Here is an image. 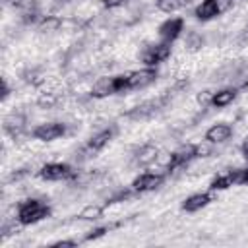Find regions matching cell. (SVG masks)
Returning <instances> with one entry per match:
<instances>
[{"label":"cell","mask_w":248,"mask_h":248,"mask_svg":"<svg viewBox=\"0 0 248 248\" xmlns=\"http://www.w3.org/2000/svg\"><path fill=\"white\" fill-rule=\"evenodd\" d=\"M157 157V149L153 147V145H143L140 151H138V163H141V165H145V163H151L153 159Z\"/></svg>","instance_id":"obj_16"},{"label":"cell","mask_w":248,"mask_h":248,"mask_svg":"<svg viewBox=\"0 0 248 248\" xmlns=\"http://www.w3.org/2000/svg\"><path fill=\"white\" fill-rule=\"evenodd\" d=\"M232 184H234V182H232V174H231V170H229V172H223V174L215 176V178L211 180L209 188H211V190H227V188L232 186Z\"/></svg>","instance_id":"obj_15"},{"label":"cell","mask_w":248,"mask_h":248,"mask_svg":"<svg viewBox=\"0 0 248 248\" xmlns=\"http://www.w3.org/2000/svg\"><path fill=\"white\" fill-rule=\"evenodd\" d=\"M112 78H114V91L124 93V91L141 89V87H147L149 83H153L157 78V70L145 68V70H138V72H130V74H122V76H112Z\"/></svg>","instance_id":"obj_1"},{"label":"cell","mask_w":248,"mask_h":248,"mask_svg":"<svg viewBox=\"0 0 248 248\" xmlns=\"http://www.w3.org/2000/svg\"><path fill=\"white\" fill-rule=\"evenodd\" d=\"M114 78H101L95 81L93 85V91L91 95L97 97V99H103V97H108V95H114Z\"/></svg>","instance_id":"obj_13"},{"label":"cell","mask_w":248,"mask_h":248,"mask_svg":"<svg viewBox=\"0 0 248 248\" xmlns=\"http://www.w3.org/2000/svg\"><path fill=\"white\" fill-rule=\"evenodd\" d=\"M202 151H203V147H200V145H184V147H180L178 151H174V153L170 155V161H169V167H167V169H169V170H174V169H178V167L190 163L192 159L200 157Z\"/></svg>","instance_id":"obj_5"},{"label":"cell","mask_w":248,"mask_h":248,"mask_svg":"<svg viewBox=\"0 0 248 248\" xmlns=\"http://www.w3.org/2000/svg\"><path fill=\"white\" fill-rule=\"evenodd\" d=\"M225 8H227L225 0H202V4H198L194 14H196L198 19L207 21V19H213L215 16H219Z\"/></svg>","instance_id":"obj_8"},{"label":"cell","mask_w":248,"mask_h":248,"mask_svg":"<svg viewBox=\"0 0 248 248\" xmlns=\"http://www.w3.org/2000/svg\"><path fill=\"white\" fill-rule=\"evenodd\" d=\"M232 134V128L227 124V122H219V124H213L207 132H205V140L209 143H223L231 138Z\"/></svg>","instance_id":"obj_12"},{"label":"cell","mask_w":248,"mask_h":248,"mask_svg":"<svg viewBox=\"0 0 248 248\" xmlns=\"http://www.w3.org/2000/svg\"><path fill=\"white\" fill-rule=\"evenodd\" d=\"M242 153H244V157H246V161H248V136H246L244 141H242Z\"/></svg>","instance_id":"obj_22"},{"label":"cell","mask_w":248,"mask_h":248,"mask_svg":"<svg viewBox=\"0 0 248 248\" xmlns=\"http://www.w3.org/2000/svg\"><path fill=\"white\" fill-rule=\"evenodd\" d=\"M48 215V205L43 203L41 200H23L17 207V221L21 225H35L39 221H43Z\"/></svg>","instance_id":"obj_2"},{"label":"cell","mask_w":248,"mask_h":248,"mask_svg":"<svg viewBox=\"0 0 248 248\" xmlns=\"http://www.w3.org/2000/svg\"><path fill=\"white\" fill-rule=\"evenodd\" d=\"M231 174H232V182L234 184H248V167L246 169L231 170Z\"/></svg>","instance_id":"obj_18"},{"label":"cell","mask_w":248,"mask_h":248,"mask_svg":"<svg viewBox=\"0 0 248 248\" xmlns=\"http://www.w3.org/2000/svg\"><path fill=\"white\" fill-rule=\"evenodd\" d=\"M182 27H184V19L182 17H169L165 19L161 25H159V37L163 43H172L178 39V35L182 33Z\"/></svg>","instance_id":"obj_6"},{"label":"cell","mask_w":248,"mask_h":248,"mask_svg":"<svg viewBox=\"0 0 248 248\" xmlns=\"http://www.w3.org/2000/svg\"><path fill=\"white\" fill-rule=\"evenodd\" d=\"M184 4V0H157V8L165 14H172L176 10H180Z\"/></svg>","instance_id":"obj_17"},{"label":"cell","mask_w":248,"mask_h":248,"mask_svg":"<svg viewBox=\"0 0 248 248\" xmlns=\"http://www.w3.org/2000/svg\"><path fill=\"white\" fill-rule=\"evenodd\" d=\"M234 99H236V89H234V87H227V89L217 91V93L211 97V105L217 107V108H223V107L231 105Z\"/></svg>","instance_id":"obj_14"},{"label":"cell","mask_w":248,"mask_h":248,"mask_svg":"<svg viewBox=\"0 0 248 248\" xmlns=\"http://www.w3.org/2000/svg\"><path fill=\"white\" fill-rule=\"evenodd\" d=\"M64 132H66V126L62 122H46V124H39L33 130V138L41 140V141H52V140L64 136Z\"/></svg>","instance_id":"obj_7"},{"label":"cell","mask_w":248,"mask_h":248,"mask_svg":"<svg viewBox=\"0 0 248 248\" xmlns=\"http://www.w3.org/2000/svg\"><path fill=\"white\" fill-rule=\"evenodd\" d=\"M169 56H170V45H169V43L147 45V46L141 50V54H140V58H141V62H143L145 66H155V64L163 62V60H167Z\"/></svg>","instance_id":"obj_3"},{"label":"cell","mask_w":248,"mask_h":248,"mask_svg":"<svg viewBox=\"0 0 248 248\" xmlns=\"http://www.w3.org/2000/svg\"><path fill=\"white\" fill-rule=\"evenodd\" d=\"M128 0H103V4L107 6V8H118V6H122V4H126Z\"/></svg>","instance_id":"obj_20"},{"label":"cell","mask_w":248,"mask_h":248,"mask_svg":"<svg viewBox=\"0 0 248 248\" xmlns=\"http://www.w3.org/2000/svg\"><path fill=\"white\" fill-rule=\"evenodd\" d=\"M101 215V209L99 207H87L85 211H81V219H97Z\"/></svg>","instance_id":"obj_19"},{"label":"cell","mask_w":248,"mask_h":248,"mask_svg":"<svg viewBox=\"0 0 248 248\" xmlns=\"http://www.w3.org/2000/svg\"><path fill=\"white\" fill-rule=\"evenodd\" d=\"M110 138H112V130H110V128H108V130H103V132H99V134H95V136L85 143L81 155H83V157H93L95 153H99V151L110 141Z\"/></svg>","instance_id":"obj_10"},{"label":"cell","mask_w":248,"mask_h":248,"mask_svg":"<svg viewBox=\"0 0 248 248\" xmlns=\"http://www.w3.org/2000/svg\"><path fill=\"white\" fill-rule=\"evenodd\" d=\"M163 180H165V176L159 172H143L132 182V188H134V192H149V190H155L157 186H161Z\"/></svg>","instance_id":"obj_9"},{"label":"cell","mask_w":248,"mask_h":248,"mask_svg":"<svg viewBox=\"0 0 248 248\" xmlns=\"http://www.w3.org/2000/svg\"><path fill=\"white\" fill-rule=\"evenodd\" d=\"M78 242L76 240H58V242H54V246H76Z\"/></svg>","instance_id":"obj_21"},{"label":"cell","mask_w":248,"mask_h":248,"mask_svg":"<svg viewBox=\"0 0 248 248\" xmlns=\"http://www.w3.org/2000/svg\"><path fill=\"white\" fill-rule=\"evenodd\" d=\"M39 176H41L43 180L56 182V180L72 178V176H74V170H72V167L66 165V163H46V165L39 170Z\"/></svg>","instance_id":"obj_4"},{"label":"cell","mask_w":248,"mask_h":248,"mask_svg":"<svg viewBox=\"0 0 248 248\" xmlns=\"http://www.w3.org/2000/svg\"><path fill=\"white\" fill-rule=\"evenodd\" d=\"M211 200H213L211 194H207V192H198V194L188 196V198L182 202V209L188 211V213H196V211L203 209L205 205H209Z\"/></svg>","instance_id":"obj_11"}]
</instances>
